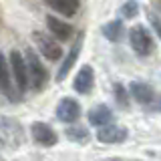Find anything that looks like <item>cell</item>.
<instances>
[{
    "label": "cell",
    "instance_id": "1",
    "mask_svg": "<svg viewBox=\"0 0 161 161\" xmlns=\"http://www.w3.org/2000/svg\"><path fill=\"white\" fill-rule=\"evenodd\" d=\"M24 60H26V70H28V87L40 91L48 80V70L44 69L42 60L38 58V54L32 48L24 50Z\"/></svg>",
    "mask_w": 161,
    "mask_h": 161
},
{
    "label": "cell",
    "instance_id": "2",
    "mask_svg": "<svg viewBox=\"0 0 161 161\" xmlns=\"http://www.w3.org/2000/svg\"><path fill=\"white\" fill-rule=\"evenodd\" d=\"M32 40L36 44L38 53L42 54L47 60H58L63 57V48H60L58 40L53 36L50 32H42V30H34L32 32Z\"/></svg>",
    "mask_w": 161,
    "mask_h": 161
},
{
    "label": "cell",
    "instance_id": "3",
    "mask_svg": "<svg viewBox=\"0 0 161 161\" xmlns=\"http://www.w3.org/2000/svg\"><path fill=\"white\" fill-rule=\"evenodd\" d=\"M10 70H12V79L20 95L28 89V70H26V60L20 50H10Z\"/></svg>",
    "mask_w": 161,
    "mask_h": 161
},
{
    "label": "cell",
    "instance_id": "4",
    "mask_svg": "<svg viewBox=\"0 0 161 161\" xmlns=\"http://www.w3.org/2000/svg\"><path fill=\"white\" fill-rule=\"evenodd\" d=\"M0 93L8 101L16 103L20 99V91L16 89L12 80V70H10V63L4 58V53H0Z\"/></svg>",
    "mask_w": 161,
    "mask_h": 161
},
{
    "label": "cell",
    "instance_id": "5",
    "mask_svg": "<svg viewBox=\"0 0 161 161\" xmlns=\"http://www.w3.org/2000/svg\"><path fill=\"white\" fill-rule=\"evenodd\" d=\"M129 44L141 57H147V54H151V50H153V38L147 32V28L141 26V24H137V26H133L129 30Z\"/></svg>",
    "mask_w": 161,
    "mask_h": 161
},
{
    "label": "cell",
    "instance_id": "6",
    "mask_svg": "<svg viewBox=\"0 0 161 161\" xmlns=\"http://www.w3.org/2000/svg\"><path fill=\"white\" fill-rule=\"evenodd\" d=\"M127 129L121 127V125H105V127H99L97 131V139L101 141V143L105 145H115V143H123L125 139H127Z\"/></svg>",
    "mask_w": 161,
    "mask_h": 161
},
{
    "label": "cell",
    "instance_id": "7",
    "mask_svg": "<svg viewBox=\"0 0 161 161\" xmlns=\"http://www.w3.org/2000/svg\"><path fill=\"white\" fill-rule=\"evenodd\" d=\"M57 117L58 121H63V123H75L79 117H80V105L77 99L73 97H64L60 99L58 107H57Z\"/></svg>",
    "mask_w": 161,
    "mask_h": 161
},
{
    "label": "cell",
    "instance_id": "8",
    "mask_svg": "<svg viewBox=\"0 0 161 161\" xmlns=\"http://www.w3.org/2000/svg\"><path fill=\"white\" fill-rule=\"evenodd\" d=\"M30 133H32V139L36 141L38 145H42V147H50V145H54L58 141L54 129L50 127V125L42 123V121H36V123L30 125Z\"/></svg>",
    "mask_w": 161,
    "mask_h": 161
},
{
    "label": "cell",
    "instance_id": "9",
    "mask_svg": "<svg viewBox=\"0 0 161 161\" xmlns=\"http://www.w3.org/2000/svg\"><path fill=\"white\" fill-rule=\"evenodd\" d=\"M83 38H85L83 32L75 38V42H73V47H70V50H69L67 58L63 60V64H60V69H58V73H57V80H58V83L67 79V75L70 73V69L75 67V63H77V58H79V54H80V48H83Z\"/></svg>",
    "mask_w": 161,
    "mask_h": 161
},
{
    "label": "cell",
    "instance_id": "10",
    "mask_svg": "<svg viewBox=\"0 0 161 161\" xmlns=\"http://www.w3.org/2000/svg\"><path fill=\"white\" fill-rule=\"evenodd\" d=\"M47 26H48V32L53 34L58 42L69 40L70 34H73V26H70L67 20H63V18H58V16H53V14H48V16H47Z\"/></svg>",
    "mask_w": 161,
    "mask_h": 161
},
{
    "label": "cell",
    "instance_id": "11",
    "mask_svg": "<svg viewBox=\"0 0 161 161\" xmlns=\"http://www.w3.org/2000/svg\"><path fill=\"white\" fill-rule=\"evenodd\" d=\"M93 85H95V70H93L91 64H85V67L77 73V77H75L73 87L80 95H89L91 91H93Z\"/></svg>",
    "mask_w": 161,
    "mask_h": 161
},
{
    "label": "cell",
    "instance_id": "12",
    "mask_svg": "<svg viewBox=\"0 0 161 161\" xmlns=\"http://www.w3.org/2000/svg\"><path fill=\"white\" fill-rule=\"evenodd\" d=\"M129 93H131V97L141 105H149V103H153V99H155V91L151 89L147 83H141V80L131 83Z\"/></svg>",
    "mask_w": 161,
    "mask_h": 161
},
{
    "label": "cell",
    "instance_id": "13",
    "mask_svg": "<svg viewBox=\"0 0 161 161\" xmlns=\"http://www.w3.org/2000/svg\"><path fill=\"white\" fill-rule=\"evenodd\" d=\"M42 2L63 16H75L80 6V0H42Z\"/></svg>",
    "mask_w": 161,
    "mask_h": 161
},
{
    "label": "cell",
    "instance_id": "14",
    "mask_svg": "<svg viewBox=\"0 0 161 161\" xmlns=\"http://www.w3.org/2000/svg\"><path fill=\"white\" fill-rule=\"evenodd\" d=\"M111 121H113V111L107 105H97L89 111V123L95 125V127H105Z\"/></svg>",
    "mask_w": 161,
    "mask_h": 161
},
{
    "label": "cell",
    "instance_id": "15",
    "mask_svg": "<svg viewBox=\"0 0 161 161\" xmlns=\"http://www.w3.org/2000/svg\"><path fill=\"white\" fill-rule=\"evenodd\" d=\"M103 34L105 38L111 40V42H119L125 34V26H123V20H111L103 26Z\"/></svg>",
    "mask_w": 161,
    "mask_h": 161
},
{
    "label": "cell",
    "instance_id": "16",
    "mask_svg": "<svg viewBox=\"0 0 161 161\" xmlns=\"http://www.w3.org/2000/svg\"><path fill=\"white\" fill-rule=\"evenodd\" d=\"M67 137L70 141H77V143H87L89 141V131L80 125H73V127L67 129Z\"/></svg>",
    "mask_w": 161,
    "mask_h": 161
},
{
    "label": "cell",
    "instance_id": "17",
    "mask_svg": "<svg viewBox=\"0 0 161 161\" xmlns=\"http://www.w3.org/2000/svg\"><path fill=\"white\" fill-rule=\"evenodd\" d=\"M113 93H115V99H117L119 107L127 109V107H129V95H127V91H125V87H123V85H121V83H115V87H113Z\"/></svg>",
    "mask_w": 161,
    "mask_h": 161
},
{
    "label": "cell",
    "instance_id": "18",
    "mask_svg": "<svg viewBox=\"0 0 161 161\" xmlns=\"http://www.w3.org/2000/svg\"><path fill=\"white\" fill-rule=\"evenodd\" d=\"M137 12H139L137 0H127V2L121 6V16L123 18H133V16H137Z\"/></svg>",
    "mask_w": 161,
    "mask_h": 161
},
{
    "label": "cell",
    "instance_id": "19",
    "mask_svg": "<svg viewBox=\"0 0 161 161\" xmlns=\"http://www.w3.org/2000/svg\"><path fill=\"white\" fill-rule=\"evenodd\" d=\"M147 18H149L151 26H153V30H155V34L161 38V18L157 16V14H153V12H147Z\"/></svg>",
    "mask_w": 161,
    "mask_h": 161
},
{
    "label": "cell",
    "instance_id": "20",
    "mask_svg": "<svg viewBox=\"0 0 161 161\" xmlns=\"http://www.w3.org/2000/svg\"><path fill=\"white\" fill-rule=\"evenodd\" d=\"M159 109H161V101H159Z\"/></svg>",
    "mask_w": 161,
    "mask_h": 161
}]
</instances>
